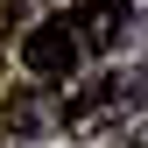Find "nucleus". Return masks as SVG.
I'll list each match as a JSON object with an SVG mask.
<instances>
[{"label":"nucleus","mask_w":148,"mask_h":148,"mask_svg":"<svg viewBox=\"0 0 148 148\" xmlns=\"http://www.w3.org/2000/svg\"><path fill=\"white\" fill-rule=\"evenodd\" d=\"M71 28H78L85 57H106V49H120V35L134 28V7H127V0H85V7H71Z\"/></svg>","instance_id":"obj_3"},{"label":"nucleus","mask_w":148,"mask_h":148,"mask_svg":"<svg viewBox=\"0 0 148 148\" xmlns=\"http://www.w3.org/2000/svg\"><path fill=\"white\" fill-rule=\"evenodd\" d=\"M49 120H64V106H49V99H42V85H21V92L7 99V120H0V141H7V148H21V141H35V134H42Z\"/></svg>","instance_id":"obj_4"},{"label":"nucleus","mask_w":148,"mask_h":148,"mask_svg":"<svg viewBox=\"0 0 148 148\" xmlns=\"http://www.w3.org/2000/svg\"><path fill=\"white\" fill-rule=\"evenodd\" d=\"M141 92H148V64H141V71H127V78L113 71V78H99V85L71 92L57 127H64V134H106V127H120V120L141 106Z\"/></svg>","instance_id":"obj_1"},{"label":"nucleus","mask_w":148,"mask_h":148,"mask_svg":"<svg viewBox=\"0 0 148 148\" xmlns=\"http://www.w3.org/2000/svg\"><path fill=\"white\" fill-rule=\"evenodd\" d=\"M21 64H28V78H42V85H71V71L85 64L71 14H49V21H35L21 35Z\"/></svg>","instance_id":"obj_2"},{"label":"nucleus","mask_w":148,"mask_h":148,"mask_svg":"<svg viewBox=\"0 0 148 148\" xmlns=\"http://www.w3.org/2000/svg\"><path fill=\"white\" fill-rule=\"evenodd\" d=\"M134 148H148V127H141V134H134Z\"/></svg>","instance_id":"obj_5"}]
</instances>
